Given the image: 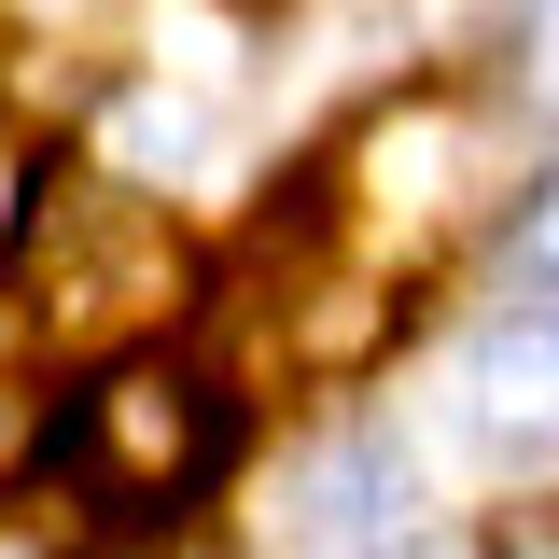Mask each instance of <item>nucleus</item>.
I'll return each mask as SVG.
<instances>
[{"instance_id":"obj_1","label":"nucleus","mask_w":559,"mask_h":559,"mask_svg":"<svg viewBox=\"0 0 559 559\" xmlns=\"http://www.w3.org/2000/svg\"><path fill=\"white\" fill-rule=\"evenodd\" d=\"M168 294H182V238H168V210H154V197L84 182V168L28 197V238H14V308H28L57 349L140 336V322H168Z\"/></svg>"},{"instance_id":"obj_5","label":"nucleus","mask_w":559,"mask_h":559,"mask_svg":"<svg viewBox=\"0 0 559 559\" xmlns=\"http://www.w3.org/2000/svg\"><path fill=\"white\" fill-rule=\"evenodd\" d=\"M476 433L503 462H559V308H503L476 336Z\"/></svg>"},{"instance_id":"obj_6","label":"nucleus","mask_w":559,"mask_h":559,"mask_svg":"<svg viewBox=\"0 0 559 559\" xmlns=\"http://www.w3.org/2000/svg\"><path fill=\"white\" fill-rule=\"evenodd\" d=\"M489 559H559V503H503V532H489Z\"/></svg>"},{"instance_id":"obj_2","label":"nucleus","mask_w":559,"mask_h":559,"mask_svg":"<svg viewBox=\"0 0 559 559\" xmlns=\"http://www.w3.org/2000/svg\"><path fill=\"white\" fill-rule=\"evenodd\" d=\"M70 462L98 503H127V518H168L182 489L224 476V392L197 378H168V364H127V378H98L84 392V433H70Z\"/></svg>"},{"instance_id":"obj_4","label":"nucleus","mask_w":559,"mask_h":559,"mask_svg":"<svg viewBox=\"0 0 559 559\" xmlns=\"http://www.w3.org/2000/svg\"><path fill=\"white\" fill-rule=\"evenodd\" d=\"M280 546H294V559H392V546H406V462H392L378 433L308 448L294 489H280Z\"/></svg>"},{"instance_id":"obj_7","label":"nucleus","mask_w":559,"mask_h":559,"mask_svg":"<svg viewBox=\"0 0 559 559\" xmlns=\"http://www.w3.org/2000/svg\"><path fill=\"white\" fill-rule=\"evenodd\" d=\"M518 266H532V280H559V197L532 210V224H518Z\"/></svg>"},{"instance_id":"obj_9","label":"nucleus","mask_w":559,"mask_h":559,"mask_svg":"<svg viewBox=\"0 0 559 559\" xmlns=\"http://www.w3.org/2000/svg\"><path fill=\"white\" fill-rule=\"evenodd\" d=\"M546 98H559V14H546Z\"/></svg>"},{"instance_id":"obj_3","label":"nucleus","mask_w":559,"mask_h":559,"mask_svg":"<svg viewBox=\"0 0 559 559\" xmlns=\"http://www.w3.org/2000/svg\"><path fill=\"white\" fill-rule=\"evenodd\" d=\"M476 197H489V168H476V112H462V98H406L392 127L364 140V210L392 224V252L462 238Z\"/></svg>"},{"instance_id":"obj_8","label":"nucleus","mask_w":559,"mask_h":559,"mask_svg":"<svg viewBox=\"0 0 559 559\" xmlns=\"http://www.w3.org/2000/svg\"><path fill=\"white\" fill-rule=\"evenodd\" d=\"M14 462H28V406L0 392V476H14Z\"/></svg>"}]
</instances>
